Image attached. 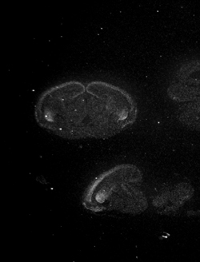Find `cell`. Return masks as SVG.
<instances>
[{
    "instance_id": "1",
    "label": "cell",
    "mask_w": 200,
    "mask_h": 262,
    "mask_svg": "<svg viewBox=\"0 0 200 262\" xmlns=\"http://www.w3.org/2000/svg\"><path fill=\"white\" fill-rule=\"evenodd\" d=\"M135 98L101 80H69L51 86L35 103L40 127L68 139H107L131 127L138 118Z\"/></svg>"
},
{
    "instance_id": "2",
    "label": "cell",
    "mask_w": 200,
    "mask_h": 262,
    "mask_svg": "<svg viewBox=\"0 0 200 262\" xmlns=\"http://www.w3.org/2000/svg\"><path fill=\"white\" fill-rule=\"evenodd\" d=\"M142 182V172L135 165L114 166L90 183L83 196V206L95 213L117 211L139 214L148 207L141 189Z\"/></svg>"
}]
</instances>
